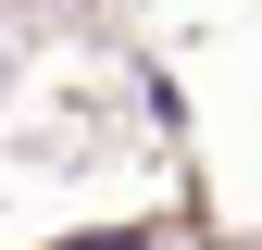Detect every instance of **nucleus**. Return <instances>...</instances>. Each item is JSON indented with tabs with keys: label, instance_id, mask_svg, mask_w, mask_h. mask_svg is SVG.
<instances>
[{
	"label": "nucleus",
	"instance_id": "nucleus-1",
	"mask_svg": "<svg viewBox=\"0 0 262 250\" xmlns=\"http://www.w3.org/2000/svg\"><path fill=\"white\" fill-rule=\"evenodd\" d=\"M75 250H150V238H75Z\"/></svg>",
	"mask_w": 262,
	"mask_h": 250
}]
</instances>
